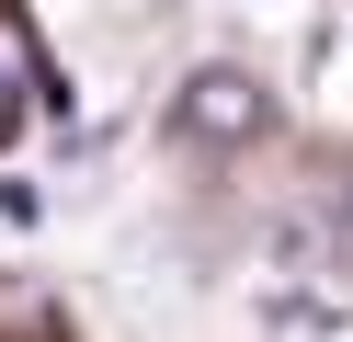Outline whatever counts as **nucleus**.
I'll return each mask as SVG.
<instances>
[{"instance_id":"obj_1","label":"nucleus","mask_w":353,"mask_h":342,"mask_svg":"<svg viewBox=\"0 0 353 342\" xmlns=\"http://www.w3.org/2000/svg\"><path fill=\"white\" fill-rule=\"evenodd\" d=\"M171 126H183V137H205V149H239V137H262V126H274V103H262V80H251V68H194V80H183V103H171Z\"/></svg>"},{"instance_id":"obj_2","label":"nucleus","mask_w":353,"mask_h":342,"mask_svg":"<svg viewBox=\"0 0 353 342\" xmlns=\"http://www.w3.org/2000/svg\"><path fill=\"white\" fill-rule=\"evenodd\" d=\"M12 91H34L46 114H69V91H57V68L34 57V35H23V12H0V126H12Z\"/></svg>"},{"instance_id":"obj_3","label":"nucleus","mask_w":353,"mask_h":342,"mask_svg":"<svg viewBox=\"0 0 353 342\" xmlns=\"http://www.w3.org/2000/svg\"><path fill=\"white\" fill-rule=\"evenodd\" d=\"M262 319H274V342H342L353 296H342V285H285V296H274Z\"/></svg>"},{"instance_id":"obj_4","label":"nucleus","mask_w":353,"mask_h":342,"mask_svg":"<svg viewBox=\"0 0 353 342\" xmlns=\"http://www.w3.org/2000/svg\"><path fill=\"white\" fill-rule=\"evenodd\" d=\"M46 217V194H34V182H0V228H34Z\"/></svg>"}]
</instances>
